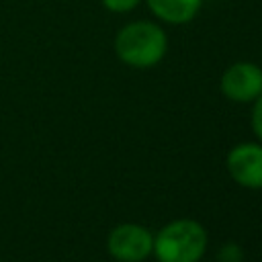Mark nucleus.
<instances>
[{
  "label": "nucleus",
  "mask_w": 262,
  "mask_h": 262,
  "mask_svg": "<svg viewBox=\"0 0 262 262\" xmlns=\"http://www.w3.org/2000/svg\"><path fill=\"white\" fill-rule=\"evenodd\" d=\"M143 0H100V4L115 14H127L131 10H135Z\"/></svg>",
  "instance_id": "nucleus-7"
},
{
  "label": "nucleus",
  "mask_w": 262,
  "mask_h": 262,
  "mask_svg": "<svg viewBox=\"0 0 262 262\" xmlns=\"http://www.w3.org/2000/svg\"><path fill=\"white\" fill-rule=\"evenodd\" d=\"M252 131L262 141V92L258 94V98L254 100V106H252Z\"/></svg>",
  "instance_id": "nucleus-9"
},
{
  "label": "nucleus",
  "mask_w": 262,
  "mask_h": 262,
  "mask_svg": "<svg viewBox=\"0 0 262 262\" xmlns=\"http://www.w3.org/2000/svg\"><path fill=\"white\" fill-rule=\"evenodd\" d=\"M227 172L244 188H262V145L239 143L227 154Z\"/></svg>",
  "instance_id": "nucleus-5"
},
{
  "label": "nucleus",
  "mask_w": 262,
  "mask_h": 262,
  "mask_svg": "<svg viewBox=\"0 0 262 262\" xmlns=\"http://www.w3.org/2000/svg\"><path fill=\"white\" fill-rule=\"evenodd\" d=\"M242 260H244V252L233 242L223 244L219 248V252H217V262H242Z\"/></svg>",
  "instance_id": "nucleus-8"
},
{
  "label": "nucleus",
  "mask_w": 262,
  "mask_h": 262,
  "mask_svg": "<svg viewBox=\"0 0 262 262\" xmlns=\"http://www.w3.org/2000/svg\"><path fill=\"white\" fill-rule=\"evenodd\" d=\"M219 88L231 102H254L262 92V68L254 61H235L223 70Z\"/></svg>",
  "instance_id": "nucleus-4"
},
{
  "label": "nucleus",
  "mask_w": 262,
  "mask_h": 262,
  "mask_svg": "<svg viewBox=\"0 0 262 262\" xmlns=\"http://www.w3.org/2000/svg\"><path fill=\"white\" fill-rule=\"evenodd\" d=\"M106 250L119 262H143L154 250V235L139 223H121L111 229Z\"/></svg>",
  "instance_id": "nucleus-3"
},
{
  "label": "nucleus",
  "mask_w": 262,
  "mask_h": 262,
  "mask_svg": "<svg viewBox=\"0 0 262 262\" xmlns=\"http://www.w3.org/2000/svg\"><path fill=\"white\" fill-rule=\"evenodd\" d=\"M207 250V231L194 219H176L154 237L158 262H199Z\"/></svg>",
  "instance_id": "nucleus-2"
},
{
  "label": "nucleus",
  "mask_w": 262,
  "mask_h": 262,
  "mask_svg": "<svg viewBox=\"0 0 262 262\" xmlns=\"http://www.w3.org/2000/svg\"><path fill=\"white\" fill-rule=\"evenodd\" d=\"M149 12L164 25H188L203 8L205 0H143Z\"/></svg>",
  "instance_id": "nucleus-6"
},
{
  "label": "nucleus",
  "mask_w": 262,
  "mask_h": 262,
  "mask_svg": "<svg viewBox=\"0 0 262 262\" xmlns=\"http://www.w3.org/2000/svg\"><path fill=\"white\" fill-rule=\"evenodd\" d=\"M115 55L129 68L147 70L168 53V33L156 20L139 18L123 25L113 41Z\"/></svg>",
  "instance_id": "nucleus-1"
},
{
  "label": "nucleus",
  "mask_w": 262,
  "mask_h": 262,
  "mask_svg": "<svg viewBox=\"0 0 262 262\" xmlns=\"http://www.w3.org/2000/svg\"><path fill=\"white\" fill-rule=\"evenodd\" d=\"M260 68H262V66H260Z\"/></svg>",
  "instance_id": "nucleus-10"
}]
</instances>
